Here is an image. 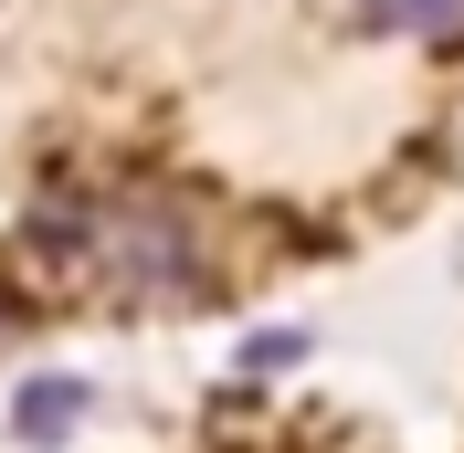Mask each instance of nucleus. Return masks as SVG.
<instances>
[{
  "mask_svg": "<svg viewBox=\"0 0 464 453\" xmlns=\"http://www.w3.org/2000/svg\"><path fill=\"white\" fill-rule=\"evenodd\" d=\"M22 254L32 264H63V275H85L95 295L138 316H169V306H201L211 295V232L201 211L179 190H148V179H53V190L32 200L22 222Z\"/></svg>",
  "mask_w": 464,
  "mask_h": 453,
  "instance_id": "1",
  "label": "nucleus"
},
{
  "mask_svg": "<svg viewBox=\"0 0 464 453\" xmlns=\"http://www.w3.org/2000/svg\"><path fill=\"white\" fill-rule=\"evenodd\" d=\"M85 411H95V380H85V369H43V380L11 390V432H22V443H63Z\"/></svg>",
  "mask_w": 464,
  "mask_h": 453,
  "instance_id": "2",
  "label": "nucleus"
},
{
  "mask_svg": "<svg viewBox=\"0 0 464 453\" xmlns=\"http://www.w3.org/2000/svg\"><path fill=\"white\" fill-rule=\"evenodd\" d=\"M359 22H370L380 43H454L464 0H359Z\"/></svg>",
  "mask_w": 464,
  "mask_h": 453,
  "instance_id": "3",
  "label": "nucleus"
},
{
  "mask_svg": "<svg viewBox=\"0 0 464 453\" xmlns=\"http://www.w3.org/2000/svg\"><path fill=\"white\" fill-rule=\"evenodd\" d=\"M306 359V327H254V338H243V369H254V380H275V369H295Z\"/></svg>",
  "mask_w": 464,
  "mask_h": 453,
  "instance_id": "4",
  "label": "nucleus"
}]
</instances>
